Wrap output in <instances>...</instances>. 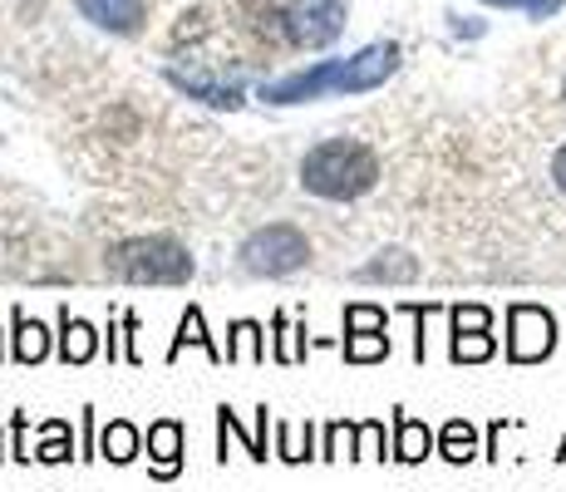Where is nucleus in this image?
Listing matches in <instances>:
<instances>
[{
  "label": "nucleus",
  "instance_id": "nucleus-1",
  "mask_svg": "<svg viewBox=\"0 0 566 492\" xmlns=\"http://www.w3.org/2000/svg\"><path fill=\"white\" fill-rule=\"evenodd\" d=\"M395 70H399V45L395 40H375V45L355 50L350 60H321L311 70L281 74V80L261 84V98L286 108V104H306V98H325V94H369L385 80H395Z\"/></svg>",
  "mask_w": 566,
  "mask_h": 492
},
{
  "label": "nucleus",
  "instance_id": "nucleus-2",
  "mask_svg": "<svg viewBox=\"0 0 566 492\" xmlns=\"http://www.w3.org/2000/svg\"><path fill=\"white\" fill-rule=\"evenodd\" d=\"M379 158L360 138H321L306 158H301V188L321 202H355V197L375 192Z\"/></svg>",
  "mask_w": 566,
  "mask_h": 492
},
{
  "label": "nucleus",
  "instance_id": "nucleus-3",
  "mask_svg": "<svg viewBox=\"0 0 566 492\" xmlns=\"http://www.w3.org/2000/svg\"><path fill=\"white\" fill-rule=\"evenodd\" d=\"M104 266L108 276L128 281V286H188L198 261L172 237H128V242L108 247Z\"/></svg>",
  "mask_w": 566,
  "mask_h": 492
},
{
  "label": "nucleus",
  "instance_id": "nucleus-4",
  "mask_svg": "<svg viewBox=\"0 0 566 492\" xmlns=\"http://www.w3.org/2000/svg\"><path fill=\"white\" fill-rule=\"evenodd\" d=\"M237 257H242V266L252 271V276L276 281V276H291V271H301L311 261V237L301 232L296 222H266L247 237Z\"/></svg>",
  "mask_w": 566,
  "mask_h": 492
},
{
  "label": "nucleus",
  "instance_id": "nucleus-5",
  "mask_svg": "<svg viewBox=\"0 0 566 492\" xmlns=\"http://www.w3.org/2000/svg\"><path fill=\"white\" fill-rule=\"evenodd\" d=\"M557 315L547 305H532V301H517L507 305V365H542L552 359L557 349Z\"/></svg>",
  "mask_w": 566,
  "mask_h": 492
},
{
  "label": "nucleus",
  "instance_id": "nucleus-6",
  "mask_svg": "<svg viewBox=\"0 0 566 492\" xmlns=\"http://www.w3.org/2000/svg\"><path fill=\"white\" fill-rule=\"evenodd\" d=\"M340 30H345V0H291L281 10V35L301 50L331 45Z\"/></svg>",
  "mask_w": 566,
  "mask_h": 492
},
{
  "label": "nucleus",
  "instance_id": "nucleus-7",
  "mask_svg": "<svg viewBox=\"0 0 566 492\" xmlns=\"http://www.w3.org/2000/svg\"><path fill=\"white\" fill-rule=\"evenodd\" d=\"M182 443H188V433H182L178 419L148 423V473H154L158 483H172V478L182 473Z\"/></svg>",
  "mask_w": 566,
  "mask_h": 492
},
{
  "label": "nucleus",
  "instance_id": "nucleus-8",
  "mask_svg": "<svg viewBox=\"0 0 566 492\" xmlns=\"http://www.w3.org/2000/svg\"><path fill=\"white\" fill-rule=\"evenodd\" d=\"M84 20H94L108 35H138L148 15V0H74Z\"/></svg>",
  "mask_w": 566,
  "mask_h": 492
},
{
  "label": "nucleus",
  "instance_id": "nucleus-9",
  "mask_svg": "<svg viewBox=\"0 0 566 492\" xmlns=\"http://www.w3.org/2000/svg\"><path fill=\"white\" fill-rule=\"evenodd\" d=\"M168 84L182 90L188 98H202L207 108H242V84L212 80V74H202V70H178V64H168Z\"/></svg>",
  "mask_w": 566,
  "mask_h": 492
},
{
  "label": "nucleus",
  "instance_id": "nucleus-10",
  "mask_svg": "<svg viewBox=\"0 0 566 492\" xmlns=\"http://www.w3.org/2000/svg\"><path fill=\"white\" fill-rule=\"evenodd\" d=\"M99 349H104L99 325H90L84 315H70V305H64L60 311V345H54V355H60L64 365H90Z\"/></svg>",
  "mask_w": 566,
  "mask_h": 492
},
{
  "label": "nucleus",
  "instance_id": "nucleus-11",
  "mask_svg": "<svg viewBox=\"0 0 566 492\" xmlns=\"http://www.w3.org/2000/svg\"><path fill=\"white\" fill-rule=\"evenodd\" d=\"M10 359H15V365H40V359H50V331L35 315H25V305L10 311Z\"/></svg>",
  "mask_w": 566,
  "mask_h": 492
},
{
  "label": "nucleus",
  "instance_id": "nucleus-12",
  "mask_svg": "<svg viewBox=\"0 0 566 492\" xmlns=\"http://www.w3.org/2000/svg\"><path fill=\"white\" fill-rule=\"evenodd\" d=\"M433 448H439V439H433L429 423L395 409V443H389V458H399V463H423Z\"/></svg>",
  "mask_w": 566,
  "mask_h": 492
},
{
  "label": "nucleus",
  "instance_id": "nucleus-13",
  "mask_svg": "<svg viewBox=\"0 0 566 492\" xmlns=\"http://www.w3.org/2000/svg\"><path fill=\"white\" fill-rule=\"evenodd\" d=\"M266 423H271V409L266 404H261L256 409V429H242V414L232 409V404H222V409H217V439H237L247 448V453L256 458V463H266Z\"/></svg>",
  "mask_w": 566,
  "mask_h": 492
},
{
  "label": "nucleus",
  "instance_id": "nucleus-14",
  "mask_svg": "<svg viewBox=\"0 0 566 492\" xmlns=\"http://www.w3.org/2000/svg\"><path fill=\"white\" fill-rule=\"evenodd\" d=\"M188 345H198L207 359H212V365H227V349L212 341V335H207V321H202V311L198 305H188V311H182V321H178V335H172V345H168V365H178V355Z\"/></svg>",
  "mask_w": 566,
  "mask_h": 492
},
{
  "label": "nucleus",
  "instance_id": "nucleus-15",
  "mask_svg": "<svg viewBox=\"0 0 566 492\" xmlns=\"http://www.w3.org/2000/svg\"><path fill=\"white\" fill-rule=\"evenodd\" d=\"M360 281H389V286H409V281H419V261H413L405 247H385V251H375V261H365V266H360Z\"/></svg>",
  "mask_w": 566,
  "mask_h": 492
},
{
  "label": "nucleus",
  "instance_id": "nucleus-16",
  "mask_svg": "<svg viewBox=\"0 0 566 492\" xmlns=\"http://www.w3.org/2000/svg\"><path fill=\"white\" fill-rule=\"evenodd\" d=\"M138 453H144V433H138V423H128V419H108L104 429H99V458H108L114 468L134 463Z\"/></svg>",
  "mask_w": 566,
  "mask_h": 492
},
{
  "label": "nucleus",
  "instance_id": "nucleus-17",
  "mask_svg": "<svg viewBox=\"0 0 566 492\" xmlns=\"http://www.w3.org/2000/svg\"><path fill=\"white\" fill-rule=\"evenodd\" d=\"M306 349H311V341H306V321L291 325V315H286V311L271 315V355H276V365H301V359H306Z\"/></svg>",
  "mask_w": 566,
  "mask_h": 492
},
{
  "label": "nucleus",
  "instance_id": "nucleus-18",
  "mask_svg": "<svg viewBox=\"0 0 566 492\" xmlns=\"http://www.w3.org/2000/svg\"><path fill=\"white\" fill-rule=\"evenodd\" d=\"M227 335V365H266V331L256 321H232Z\"/></svg>",
  "mask_w": 566,
  "mask_h": 492
},
{
  "label": "nucleus",
  "instance_id": "nucleus-19",
  "mask_svg": "<svg viewBox=\"0 0 566 492\" xmlns=\"http://www.w3.org/2000/svg\"><path fill=\"white\" fill-rule=\"evenodd\" d=\"M276 458L281 463H311V458H321V448H315V423H276Z\"/></svg>",
  "mask_w": 566,
  "mask_h": 492
},
{
  "label": "nucleus",
  "instance_id": "nucleus-20",
  "mask_svg": "<svg viewBox=\"0 0 566 492\" xmlns=\"http://www.w3.org/2000/svg\"><path fill=\"white\" fill-rule=\"evenodd\" d=\"M439 458H449V463H473L478 458V429L468 419H449L439 429Z\"/></svg>",
  "mask_w": 566,
  "mask_h": 492
},
{
  "label": "nucleus",
  "instance_id": "nucleus-21",
  "mask_svg": "<svg viewBox=\"0 0 566 492\" xmlns=\"http://www.w3.org/2000/svg\"><path fill=\"white\" fill-rule=\"evenodd\" d=\"M70 458H80L74 453V433H70V423L64 419H45L40 423V448H35V463H70Z\"/></svg>",
  "mask_w": 566,
  "mask_h": 492
},
{
  "label": "nucleus",
  "instance_id": "nucleus-22",
  "mask_svg": "<svg viewBox=\"0 0 566 492\" xmlns=\"http://www.w3.org/2000/svg\"><path fill=\"white\" fill-rule=\"evenodd\" d=\"M345 365H375V359H389V335L385 331H360L340 341Z\"/></svg>",
  "mask_w": 566,
  "mask_h": 492
},
{
  "label": "nucleus",
  "instance_id": "nucleus-23",
  "mask_svg": "<svg viewBox=\"0 0 566 492\" xmlns=\"http://www.w3.org/2000/svg\"><path fill=\"white\" fill-rule=\"evenodd\" d=\"M463 335H493V311L488 305H449V341Z\"/></svg>",
  "mask_w": 566,
  "mask_h": 492
},
{
  "label": "nucleus",
  "instance_id": "nucleus-24",
  "mask_svg": "<svg viewBox=\"0 0 566 492\" xmlns=\"http://www.w3.org/2000/svg\"><path fill=\"white\" fill-rule=\"evenodd\" d=\"M355 433H360V423H350V419L325 423V439H321L325 463H335V458H355Z\"/></svg>",
  "mask_w": 566,
  "mask_h": 492
},
{
  "label": "nucleus",
  "instance_id": "nucleus-25",
  "mask_svg": "<svg viewBox=\"0 0 566 492\" xmlns=\"http://www.w3.org/2000/svg\"><path fill=\"white\" fill-rule=\"evenodd\" d=\"M385 419H360V433H355V458H369V463H385Z\"/></svg>",
  "mask_w": 566,
  "mask_h": 492
},
{
  "label": "nucleus",
  "instance_id": "nucleus-26",
  "mask_svg": "<svg viewBox=\"0 0 566 492\" xmlns=\"http://www.w3.org/2000/svg\"><path fill=\"white\" fill-rule=\"evenodd\" d=\"M360 331H389V311H379V305H345V335H360Z\"/></svg>",
  "mask_w": 566,
  "mask_h": 492
},
{
  "label": "nucleus",
  "instance_id": "nucleus-27",
  "mask_svg": "<svg viewBox=\"0 0 566 492\" xmlns=\"http://www.w3.org/2000/svg\"><path fill=\"white\" fill-rule=\"evenodd\" d=\"M10 458H15V463H30V414L25 409H15L10 414Z\"/></svg>",
  "mask_w": 566,
  "mask_h": 492
},
{
  "label": "nucleus",
  "instance_id": "nucleus-28",
  "mask_svg": "<svg viewBox=\"0 0 566 492\" xmlns=\"http://www.w3.org/2000/svg\"><path fill=\"white\" fill-rule=\"evenodd\" d=\"M443 311V305L439 301H405V305H399V315H413V321H419V335H413V359H419V365H423V355H429V345H423V321H429V315H439Z\"/></svg>",
  "mask_w": 566,
  "mask_h": 492
},
{
  "label": "nucleus",
  "instance_id": "nucleus-29",
  "mask_svg": "<svg viewBox=\"0 0 566 492\" xmlns=\"http://www.w3.org/2000/svg\"><path fill=\"white\" fill-rule=\"evenodd\" d=\"M483 6H503V10H522L532 20H547V15H557L566 0H483Z\"/></svg>",
  "mask_w": 566,
  "mask_h": 492
},
{
  "label": "nucleus",
  "instance_id": "nucleus-30",
  "mask_svg": "<svg viewBox=\"0 0 566 492\" xmlns=\"http://www.w3.org/2000/svg\"><path fill=\"white\" fill-rule=\"evenodd\" d=\"M124 359L128 365H144V355H138V315L134 311H124Z\"/></svg>",
  "mask_w": 566,
  "mask_h": 492
},
{
  "label": "nucleus",
  "instance_id": "nucleus-31",
  "mask_svg": "<svg viewBox=\"0 0 566 492\" xmlns=\"http://www.w3.org/2000/svg\"><path fill=\"white\" fill-rule=\"evenodd\" d=\"M84 414V439H80V463L99 458V439H94V409H80Z\"/></svg>",
  "mask_w": 566,
  "mask_h": 492
},
{
  "label": "nucleus",
  "instance_id": "nucleus-32",
  "mask_svg": "<svg viewBox=\"0 0 566 492\" xmlns=\"http://www.w3.org/2000/svg\"><path fill=\"white\" fill-rule=\"evenodd\" d=\"M552 182H557V192L566 197V144L552 153Z\"/></svg>",
  "mask_w": 566,
  "mask_h": 492
},
{
  "label": "nucleus",
  "instance_id": "nucleus-33",
  "mask_svg": "<svg viewBox=\"0 0 566 492\" xmlns=\"http://www.w3.org/2000/svg\"><path fill=\"white\" fill-rule=\"evenodd\" d=\"M0 359H6V331H0Z\"/></svg>",
  "mask_w": 566,
  "mask_h": 492
},
{
  "label": "nucleus",
  "instance_id": "nucleus-34",
  "mask_svg": "<svg viewBox=\"0 0 566 492\" xmlns=\"http://www.w3.org/2000/svg\"><path fill=\"white\" fill-rule=\"evenodd\" d=\"M562 458H566V439H562V448H557V463H562Z\"/></svg>",
  "mask_w": 566,
  "mask_h": 492
},
{
  "label": "nucleus",
  "instance_id": "nucleus-35",
  "mask_svg": "<svg viewBox=\"0 0 566 492\" xmlns=\"http://www.w3.org/2000/svg\"><path fill=\"white\" fill-rule=\"evenodd\" d=\"M0 458H10V448H6V439H0Z\"/></svg>",
  "mask_w": 566,
  "mask_h": 492
},
{
  "label": "nucleus",
  "instance_id": "nucleus-36",
  "mask_svg": "<svg viewBox=\"0 0 566 492\" xmlns=\"http://www.w3.org/2000/svg\"><path fill=\"white\" fill-rule=\"evenodd\" d=\"M562 98H566V84H562Z\"/></svg>",
  "mask_w": 566,
  "mask_h": 492
}]
</instances>
